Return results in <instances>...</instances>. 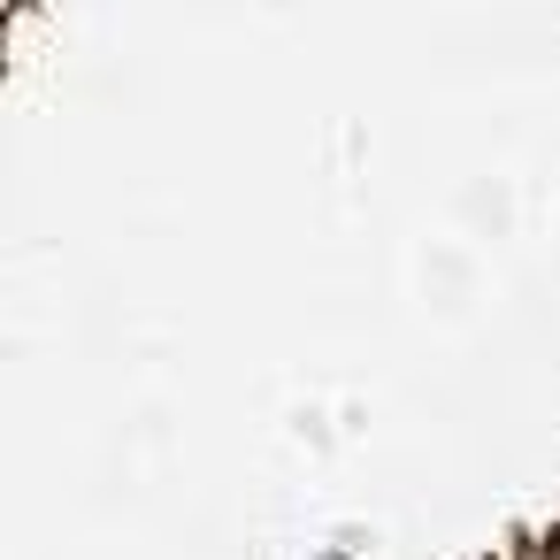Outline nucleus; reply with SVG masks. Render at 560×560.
<instances>
[]
</instances>
